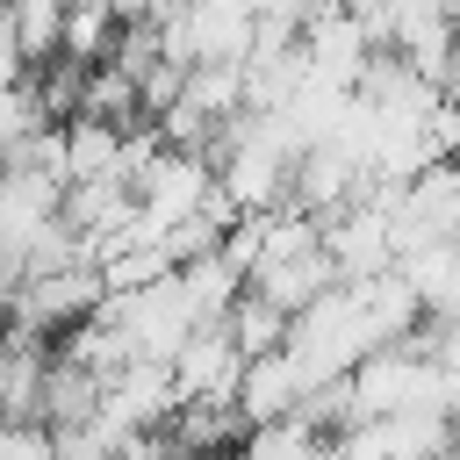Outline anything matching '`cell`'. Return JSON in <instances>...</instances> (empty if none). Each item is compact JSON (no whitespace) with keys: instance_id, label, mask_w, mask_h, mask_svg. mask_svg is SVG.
<instances>
[{"instance_id":"8fae6325","label":"cell","mask_w":460,"mask_h":460,"mask_svg":"<svg viewBox=\"0 0 460 460\" xmlns=\"http://www.w3.org/2000/svg\"><path fill=\"white\" fill-rule=\"evenodd\" d=\"M180 288H187V302H194V316H201V323H223V316H230V302L244 295V280H237L216 252H208V259H187V266H180Z\"/></svg>"},{"instance_id":"30bf717a","label":"cell","mask_w":460,"mask_h":460,"mask_svg":"<svg viewBox=\"0 0 460 460\" xmlns=\"http://www.w3.org/2000/svg\"><path fill=\"white\" fill-rule=\"evenodd\" d=\"M165 273H180V266L165 259V244H122V252H108V259L93 266L101 302H108V295H137V288H151V280H165Z\"/></svg>"},{"instance_id":"6da1fadb","label":"cell","mask_w":460,"mask_h":460,"mask_svg":"<svg viewBox=\"0 0 460 460\" xmlns=\"http://www.w3.org/2000/svg\"><path fill=\"white\" fill-rule=\"evenodd\" d=\"M101 316L122 331L129 359H158V367H165V359L201 331V316H194V302H187L180 273H165V280H151V288H137V295H108V302H101Z\"/></svg>"},{"instance_id":"7c38bea8","label":"cell","mask_w":460,"mask_h":460,"mask_svg":"<svg viewBox=\"0 0 460 460\" xmlns=\"http://www.w3.org/2000/svg\"><path fill=\"white\" fill-rule=\"evenodd\" d=\"M58 22H65V0H14L7 7V29H14L22 65H50L58 58Z\"/></svg>"},{"instance_id":"52a82bcc","label":"cell","mask_w":460,"mask_h":460,"mask_svg":"<svg viewBox=\"0 0 460 460\" xmlns=\"http://www.w3.org/2000/svg\"><path fill=\"white\" fill-rule=\"evenodd\" d=\"M129 129H137V122H129ZM115 151H122V129H115V122L72 115V122H65V187H79V180H115Z\"/></svg>"},{"instance_id":"9c48e42d","label":"cell","mask_w":460,"mask_h":460,"mask_svg":"<svg viewBox=\"0 0 460 460\" xmlns=\"http://www.w3.org/2000/svg\"><path fill=\"white\" fill-rule=\"evenodd\" d=\"M223 331H230V345H237L244 359H266V352H280V345H288V316H280L266 295H252V288L230 302Z\"/></svg>"},{"instance_id":"7a4b0ae2","label":"cell","mask_w":460,"mask_h":460,"mask_svg":"<svg viewBox=\"0 0 460 460\" xmlns=\"http://www.w3.org/2000/svg\"><path fill=\"white\" fill-rule=\"evenodd\" d=\"M165 367H172V402H230L237 374H244V352L230 345L223 323H201Z\"/></svg>"},{"instance_id":"3957f363","label":"cell","mask_w":460,"mask_h":460,"mask_svg":"<svg viewBox=\"0 0 460 460\" xmlns=\"http://www.w3.org/2000/svg\"><path fill=\"white\" fill-rule=\"evenodd\" d=\"M302 58H309V79H323V86L352 93V86H359V72H367V58H374V43H367L359 14L338 0V7H323L316 22H302Z\"/></svg>"},{"instance_id":"277c9868","label":"cell","mask_w":460,"mask_h":460,"mask_svg":"<svg viewBox=\"0 0 460 460\" xmlns=\"http://www.w3.org/2000/svg\"><path fill=\"white\" fill-rule=\"evenodd\" d=\"M302 374L288 367V352H266V359H244V374H237V417H244V431L252 424H280V417H295L302 410Z\"/></svg>"},{"instance_id":"ba28073f","label":"cell","mask_w":460,"mask_h":460,"mask_svg":"<svg viewBox=\"0 0 460 460\" xmlns=\"http://www.w3.org/2000/svg\"><path fill=\"white\" fill-rule=\"evenodd\" d=\"M331 453V438L295 410V417H280V424H252L244 438H237V460H323Z\"/></svg>"},{"instance_id":"4fadbf2b","label":"cell","mask_w":460,"mask_h":460,"mask_svg":"<svg viewBox=\"0 0 460 460\" xmlns=\"http://www.w3.org/2000/svg\"><path fill=\"white\" fill-rule=\"evenodd\" d=\"M460 86V29H453V65H446V93Z\"/></svg>"},{"instance_id":"5b68a950","label":"cell","mask_w":460,"mask_h":460,"mask_svg":"<svg viewBox=\"0 0 460 460\" xmlns=\"http://www.w3.org/2000/svg\"><path fill=\"white\" fill-rule=\"evenodd\" d=\"M244 288H252V295H266V302L295 323L309 302H323V295L338 288V273H331V259H323V244H316V252H295V259H280V266H259Z\"/></svg>"},{"instance_id":"5bb4252c","label":"cell","mask_w":460,"mask_h":460,"mask_svg":"<svg viewBox=\"0 0 460 460\" xmlns=\"http://www.w3.org/2000/svg\"><path fill=\"white\" fill-rule=\"evenodd\" d=\"M446 101H453V115H460V86H453V93H446Z\"/></svg>"},{"instance_id":"8992f818","label":"cell","mask_w":460,"mask_h":460,"mask_svg":"<svg viewBox=\"0 0 460 460\" xmlns=\"http://www.w3.org/2000/svg\"><path fill=\"white\" fill-rule=\"evenodd\" d=\"M115 29H122L115 0H65V22H58V58H65V65H108Z\"/></svg>"}]
</instances>
